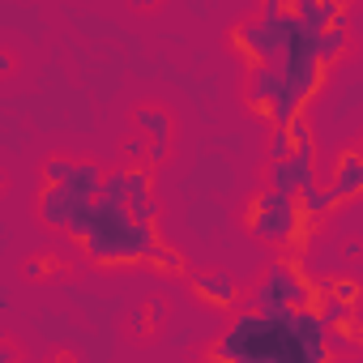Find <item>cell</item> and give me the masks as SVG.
Listing matches in <instances>:
<instances>
[{
    "instance_id": "6da1fadb",
    "label": "cell",
    "mask_w": 363,
    "mask_h": 363,
    "mask_svg": "<svg viewBox=\"0 0 363 363\" xmlns=\"http://www.w3.org/2000/svg\"><path fill=\"white\" fill-rule=\"evenodd\" d=\"M210 359H223V363H316L312 346L282 316L261 312V308L240 312L227 325V333L218 337V346L210 350Z\"/></svg>"
},
{
    "instance_id": "7a4b0ae2",
    "label": "cell",
    "mask_w": 363,
    "mask_h": 363,
    "mask_svg": "<svg viewBox=\"0 0 363 363\" xmlns=\"http://www.w3.org/2000/svg\"><path fill=\"white\" fill-rule=\"evenodd\" d=\"M82 244H86L90 261H99V265H137V261H150L162 240H158L154 223H141L128 210V201H103L99 197L94 223H90Z\"/></svg>"
},
{
    "instance_id": "3957f363",
    "label": "cell",
    "mask_w": 363,
    "mask_h": 363,
    "mask_svg": "<svg viewBox=\"0 0 363 363\" xmlns=\"http://www.w3.org/2000/svg\"><path fill=\"white\" fill-rule=\"evenodd\" d=\"M99 189H103V171L94 162H77L69 179L43 184L39 218L56 231H69L73 240H86L90 223H94V206H99Z\"/></svg>"
},
{
    "instance_id": "277c9868",
    "label": "cell",
    "mask_w": 363,
    "mask_h": 363,
    "mask_svg": "<svg viewBox=\"0 0 363 363\" xmlns=\"http://www.w3.org/2000/svg\"><path fill=\"white\" fill-rule=\"evenodd\" d=\"M299 197L295 193H282V189H265L257 193V201L248 206V231L265 244H291L295 231H299Z\"/></svg>"
},
{
    "instance_id": "5b68a950",
    "label": "cell",
    "mask_w": 363,
    "mask_h": 363,
    "mask_svg": "<svg viewBox=\"0 0 363 363\" xmlns=\"http://www.w3.org/2000/svg\"><path fill=\"white\" fill-rule=\"evenodd\" d=\"M299 13L295 9H282V13H261L252 26H244V35L252 39V48H257V56H261V65H282V56H286V48L295 43V35H299Z\"/></svg>"
},
{
    "instance_id": "8992f818",
    "label": "cell",
    "mask_w": 363,
    "mask_h": 363,
    "mask_svg": "<svg viewBox=\"0 0 363 363\" xmlns=\"http://www.w3.org/2000/svg\"><path fill=\"white\" fill-rule=\"evenodd\" d=\"M282 90H286V82H282V69L278 65H252V77H248V99H252V107L257 111H274V103L282 99Z\"/></svg>"
},
{
    "instance_id": "52a82bcc",
    "label": "cell",
    "mask_w": 363,
    "mask_h": 363,
    "mask_svg": "<svg viewBox=\"0 0 363 363\" xmlns=\"http://www.w3.org/2000/svg\"><path fill=\"white\" fill-rule=\"evenodd\" d=\"M329 189H333L337 206L363 193V154L359 150H342L337 154V162H333V184Z\"/></svg>"
},
{
    "instance_id": "ba28073f",
    "label": "cell",
    "mask_w": 363,
    "mask_h": 363,
    "mask_svg": "<svg viewBox=\"0 0 363 363\" xmlns=\"http://www.w3.org/2000/svg\"><path fill=\"white\" fill-rule=\"evenodd\" d=\"M193 286H197V295H201L206 303H214V308H235V303H240V286H235L231 274L206 269V274L193 278Z\"/></svg>"
},
{
    "instance_id": "9c48e42d",
    "label": "cell",
    "mask_w": 363,
    "mask_h": 363,
    "mask_svg": "<svg viewBox=\"0 0 363 363\" xmlns=\"http://www.w3.org/2000/svg\"><path fill=\"white\" fill-rule=\"evenodd\" d=\"M128 210L141 223L158 218V201H154V184H150V167H133L128 171Z\"/></svg>"
},
{
    "instance_id": "30bf717a",
    "label": "cell",
    "mask_w": 363,
    "mask_h": 363,
    "mask_svg": "<svg viewBox=\"0 0 363 363\" xmlns=\"http://www.w3.org/2000/svg\"><path fill=\"white\" fill-rule=\"evenodd\" d=\"M333 206H337L333 189H320V184H312V189H303V193H299V214H303V218H316V223H320V218H325Z\"/></svg>"
},
{
    "instance_id": "8fae6325",
    "label": "cell",
    "mask_w": 363,
    "mask_h": 363,
    "mask_svg": "<svg viewBox=\"0 0 363 363\" xmlns=\"http://www.w3.org/2000/svg\"><path fill=\"white\" fill-rule=\"evenodd\" d=\"M133 128L150 133L154 141H167V137H171V120H167V111H158V107H137V111H133Z\"/></svg>"
},
{
    "instance_id": "7c38bea8",
    "label": "cell",
    "mask_w": 363,
    "mask_h": 363,
    "mask_svg": "<svg viewBox=\"0 0 363 363\" xmlns=\"http://www.w3.org/2000/svg\"><path fill=\"white\" fill-rule=\"evenodd\" d=\"M269 184L282 189V193H295L299 197V171L291 158H269Z\"/></svg>"
},
{
    "instance_id": "4fadbf2b",
    "label": "cell",
    "mask_w": 363,
    "mask_h": 363,
    "mask_svg": "<svg viewBox=\"0 0 363 363\" xmlns=\"http://www.w3.org/2000/svg\"><path fill=\"white\" fill-rule=\"evenodd\" d=\"M342 52H346V22H333V26L320 35V60L333 65V60H342Z\"/></svg>"
},
{
    "instance_id": "5bb4252c",
    "label": "cell",
    "mask_w": 363,
    "mask_h": 363,
    "mask_svg": "<svg viewBox=\"0 0 363 363\" xmlns=\"http://www.w3.org/2000/svg\"><path fill=\"white\" fill-rule=\"evenodd\" d=\"M150 265H154L158 274H184V269H189L184 252L171 248V244H158V248H154V257H150Z\"/></svg>"
},
{
    "instance_id": "9a60e30c",
    "label": "cell",
    "mask_w": 363,
    "mask_h": 363,
    "mask_svg": "<svg viewBox=\"0 0 363 363\" xmlns=\"http://www.w3.org/2000/svg\"><path fill=\"white\" fill-rule=\"evenodd\" d=\"M73 158H65V154H52L48 162H43V184H60V179H69L73 175Z\"/></svg>"
},
{
    "instance_id": "2e32d148",
    "label": "cell",
    "mask_w": 363,
    "mask_h": 363,
    "mask_svg": "<svg viewBox=\"0 0 363 363\" xmlns=\"http://www.w3.org/2000/svg\"><path fill=\"white\" fill-rule=\"evenodd\" d=\"M291 150H295L291 128H286V124H278V128H274V137H269V158H291Z\"/></svg>"
},
{
    "instance_id": "e0dca14e",
    "label": "cell",
    "mask_w": 363,
    "mask_h": 363,
    "mask_svg": "<svg viewBox=\"0 0 363 363\" xmlns=\"http://www.w3.org/2000/svg\"><path fill=\"white\" fill-rule=\"evenodd\" d=\"M329 295H337L342 303L354 308V303H359V282H354V278H333V282H329Z\"/></svg>"
},
{
    "instance_id": "ac0fdd59",
    "label": "cell",
    "mask_w": 363,
    "mask_h": 363,
    "mask_svg": "<svg viewBox=\"0 0 363 363\" xmlns=\"http://www.w3.org/2000/svg\"><path fill=\"white\" fill-rule=\"evenodd\" d=\"M120 150H124V158H133V162H137V158H150V150H145V137H141V128H137V133H128Z\"/></svg>"
},
{
    "instance_id": "d6986e66",
    "label": "cell",
    "mask_w": 363,
    "mask_h": 363,
    "mask_svg": "<svg viewBox=\"0 0 363 363\" xmlns=\"http://www.w3.org/2000/svg\"><path fill=\"white\" fill-rule=\"evenodd\" d=\"M286 128H291V141H295V145H308V141H312V128H308L303 111H299L295 120H286Z\"/></svg>"
},
{
    "instance_id": "ffe728a7",
    "label": "cell",
    "mask_w": 363,
    "mask_h": 363,
    "mask_svg": "<svg viewBox=\"0 0 363 363\" xmlns=\"http://www.w3.org/2000/svg\"><path fill=\"white\" fill-rule=\"evenodd\" d=\"M22 274H26V278H48V274H52V261H48V257H30V261L22 265Z\"/></svg>"
},
{
    "instance_id": "44dd1931",
    "label": "cell",
    "mask_w": 363,
    "mask_h": 363,
    "mask_svg": "<svg viewBox=\"0 0 363 363\" xmlns=\"http://www.w3.org/2000/svg\"><path fill=\"white\" fill-rule=\"evenodd\" d=\"M145 316H150V329H158V325H162V316H167L162 299H150V303H145Z\"/></svg>"
},
{
    "instance_id": "7402d4cb",
    "label": "cell",
    "mask_w": 363,
    "mask_h": 363,
    "mask_svg": "<svg viewBox=\"0 0 363 363\" xmlns=\"http://www.w3.org/2000/svg\"><path fill=\"white\" fill-rule=\"evenodd\" d=\"M291 9V0H261V13H282Z\"/></svg>"
},
{
    "instance_id": "603a6c76",
    "label": "cell",
    "mask_w": 363,
    "mask_h": 363,
    "mask_svg": "<svg viewBox=\"0 0 363 363\" xmlns=\"http://www.w3.org/2000/svg\"><path fill=\"white\" fill-rule=\"evenodd\" d=\"M162 158H167V141H154V145H150V158H145V162H162Z\"/></svg>"
},
{
    "instance_id": "cb8c5ba5",
    "label": "cell",
    "mask_w": 363,
    "mask_h": 363,
    "mask_svg": "<svg viewBox=\"0 0 363 363\" xmlns=\"http://www.w3.org/2000/svg\"><path fill=\"white\" fill-rule=\"evenodd\" d=\"M133 5H137V9H154V5H158V0H133Z\"/></svg>"
}]
</instances>
